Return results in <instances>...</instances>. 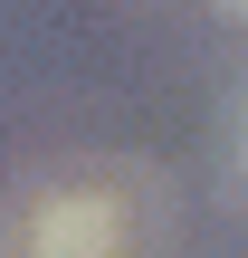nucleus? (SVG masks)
Listing matches in <instances>:
<instances>
[{
	"label": "nucleus",
	"mask_w": 248,
	"mask_h": 258,
	"mask_svg": "<svg viewBox=\"0 0 248 258\" xmlns=\"http://www.w3.org/2000/svg\"><path fill=\"white\" fill-rule=\"evenodd\" d=\"M115 249H124V211L96 191H57L29 220V258H115Z\"/></svg>",
	"instance_id": "obj_1"
},
{
	"label": "nucleus",
	"mask_w": 248,
	"mask_h": 258,
	"mask_svg": "<svg viewBox=\"0 0 248 258\" xmlns=\"http://www.w3.org/2000/svg\"><path fill=\"white\" fill-rule=\"evenodd\" d=\"M220 10H239V19H248V0H220Z\"/></svg>",
	"instance_id": "obj_2"
},
{
	"label": "nucleus",
	"mask_w": 248,
	"mask_h": 258,
	"mask_svg": "<svg viewBox=\"0 0 248 258\" xmlns=\"http://www.w3.org/2000/svg\"><path fill=\"white\" fill-rule=\"evenodd\" d=\"M239 153H248V115H239Z\"/></svg>",
	"instance_id": "obj_3"
}]
</instances>
